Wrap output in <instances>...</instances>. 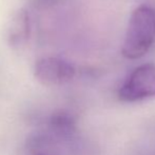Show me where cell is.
<instances>
[{"label":"cell","instance_id":"1","mask_svg":"<svg viewBox=\"0 0 155 155\" xmlns=\"http://www.w3.org/2000/svg\"><path fill=\"white\" fill-rule=\"evenodd\" d=\"M155 40V10L147 4L133 11L129 20L121 54L128 59H138L150 50Z\"/></svg>","mask_w":155,"mask_h":155},{"label":"cell","instance_id":"2","mask_svg":"<svg viewBox=\"0 0 155 155\" xmlns=\"http://www.w3.org/2000/svg\"><path fill=\"white\" fill-rule=\"evenodd\" d=\"M155 96V64L145 63L134 69L118 90L121 101L135 102Z\"/></svg>","mask_w":155,"mask_h":155},{"label":"cell","instance_id":"3","mask_svg":"<svg viewBox=\"0 0 155 155\" xmlns=\"http://www.w3.org/2000/svg\"><path fill=\"white\" fill-rule=\"evenodd\" d=\"M75 68L70 61L60 57L47 56L39 58L34 65V76L45 86H61L75 76Z\"/></svg>","mask_w":155,"mask_h":155},{"label":"cell","instance_id":"4","mask_svg":"<svg viewBox=\"0 0 155 155\" xmlns=\"http://www.w3.org/2000/svg\"><path fill=\"white\" fill-rule=\"evenodd\" d=\"M31 35V17L27 8H20L8 17L4 28L5 41L13 49H20L29 41Z\"/></svg>","mask_w":155,"mask_h":155},{"label":"cell","instance_id":"5","mask_svg":"<svg viewBox=\"0 0 155 155\" xmlns=\"http://www.w3.org/2000/svg\"><path fill=\"white\" fill-rule=\"evenodd\" d=\"M49 124L56 133L61 135H70L75 130V119L71 113L64 110L55 111L50 116Z\"/></svg>","mask_w":155,"mask_h":155}]
</instances>
